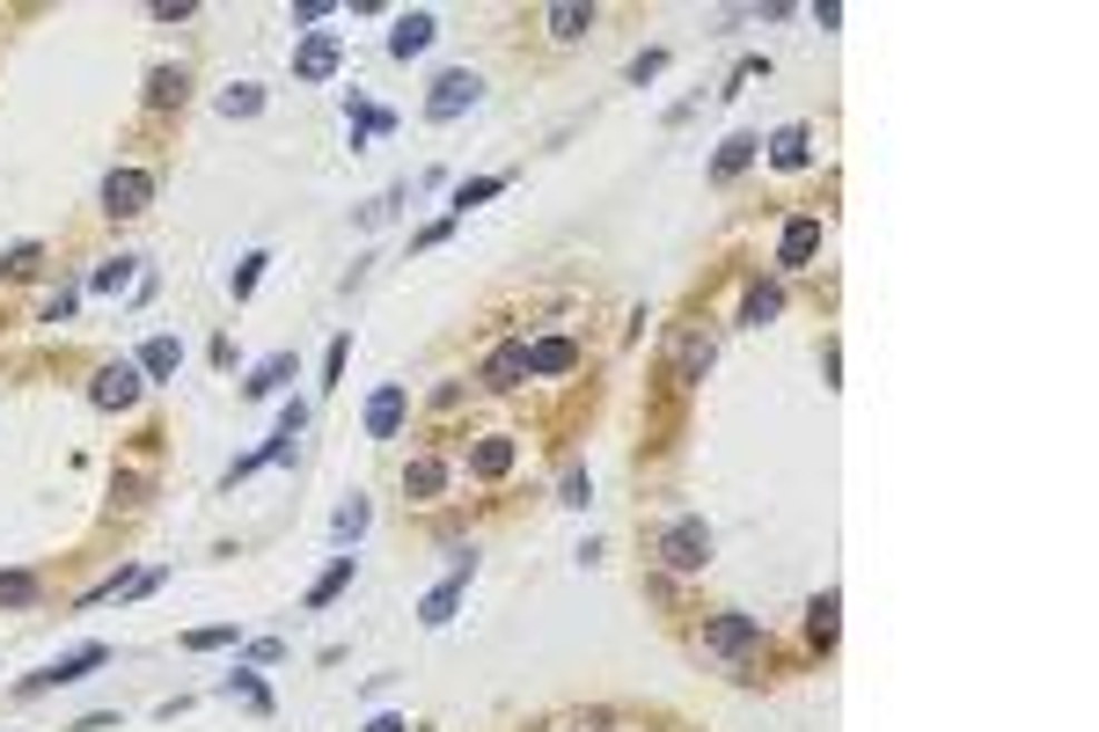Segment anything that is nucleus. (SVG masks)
Instances as JSON below:
<instances>
[{
  "mask_svg": "<svg viewBox=\"0 0 1099 732\" xmlns=\"http://www.w3.org/2000/svg\"><path fill=\"white\" fill-rule=\"evenodd\" d=\"M660 564H667V572H681V578L704 572V564H712V527H704V521H675L660 535Z\"/></svg>",
  "mask_w": 1099,
  "mask_h": 732,
  "instance_id": "f257e3e1",
  "label": "nucleus"
},
{
  "mask_svg": "<svg viewBox=\"0 0 1099 732\" xmlns=\"http://www.w3.org/2000/svg\"><path fill=\"white\" fill-rule=\"evenodd\" d=\"M477 96H484V81H477L470 67H448L433 81V96H425V118L448 125V118H462V110H477Z\"/></svg>",
  "mask_w": 1099,
  "mask_h": 732,
  "instance_id": "f03ea898",
  "label": "nucleus"
},
{
  "mask_svg": "<svg viewBox=\"0 0 1099 732\" xmlns=\"http://www.w3.org/2000/svg\"><path fill=\"white\" fill-rule=\"evenodd\" d=\"M301 425H308V410H301V403H286V410H279V425H272V439H264V447H249V454H235V469H227V484H235V476H257L264 462H279V454H286V447L301 439Z\"/></svg>",
  "mask_w": 1099,
  "mask_h": 732,
  "instance_id": "7ed1b4c3",
  "label": "nucleus"
},
{
  "mask_svg": "<svg viewBox=\"0 0 1099 732\" xmlns=\"http://www.w3.org/2000/svg\"><path fill=\"white\" fill-rule=\"evenodd\" d=\"M155 206V176L147 169H110L104 176V212L110 220H133V212H147Z\"/></svg>",
  "mask_w": 1099,
  "mask_h": 732,
  "instance_id": "20e7f679",
  "label": "nucleus"
},
{
  "mask_svg": "<svg viewBox=\"0 0 1099 732\" xmlns=\"http://www.w3.org/2000/svg\"><path fill=\"white\" fill-rule=\"evenodd\" d=\"M104 660H110V645H73L67 660H52L45 674H30V681H22V696H45V689H67V681H88V674H96Z\"/></svg>",
  "mask_w": 1099,
  "mask_h": 732,
  "instance_id": "39448f33",
  "label": "nucleus"
},
{
  "mask_svg": "<svg viewBox=\"0 0 1099 732\" xmlns=\"http://www.w3.org/2000/svg\"><path fill=\"white\" fill-rule=\"evenodd\" d=\"M140 366L133 359H110L104 374H96V382H88V403H96V410H133V403H140Z\"/></svg>",
  "mask_w": 1099,
  "mask_h": 732,
  "instance_id": "423d86ee",
  "label": "nucleus"
},
{
  "mask_svg": "<svg viewBox=\"0 0 1099 732\" xmlns=\"http://www.w3.org/2000/svg\"><path fill=\"white\" fill-rule=\"evenodd\" d=\"M448 557H454V578H448V586H433V593L419 601V623H425V630L454 623V601H462V586H470V572H477V550H448Z\"/></svg>",
  "mask_w": 1099,
  "mask_h": 732,
  "instance_id": "0eeeda50",
  "label": "nucleus"
},
{
  "mask_svg": "<svg viewBox=\"0 0 1099 732\" xmlns=\"http://www.w3.org/2000/svg\"><path fill=\"white\" fill-rule=\"evenodd\" d=\"M763 645V623L755 615H712L704 623V652H718V660H740V652Z\"/></svg>",
  "mask_w": 1099,
  "mask_h": 732,
  "instance_id": "6e6552de",
  "label": "nucleus"
},
{
  "mask_svg": "<svg viewBox=\"0 0 1099 732\" xmlns=\"http://www.w3.org/2000/svg\"><path fill=\"white\" fill-rule=\"evenodd\" d=\"M814 249H821V220H814V212H792L785 235H777V264H785V271H806Z\"/></svg>",
  "mask_w": 1099,
  "mask_h": 732,
  "instance_id": "1a4fd4ad",
  "label": "nucleus"
},
{
  "mask_svg": "<svg viewBox=\"0 0 1099 732\" xmlns=\"http://www.w3.org/2000/svg\"><path fill=\"white\" fill-rule=\"evenodd\" d=\"M337 67H345V44H337L331 30H315L308 44H301V52H294V73H301V81H331Z\"/></svg>",
  "mask_w": 1099,
  "mask_h": 732,
  "instance_id": "9d476101",
  "label": "nucleus"
},
{
  "mask_svg": "<svg viewBox=\"0 0 1099 732\" xmlns=\"http://www.w3.org/2000/svg\"><path fill=\"white\" fill-rule=\"evenodd\" d=\"M433 37H440L433 8H411V16H396V30H389V52H396V59H419Z\"/></svg>",
  "mask_w": 1099,
  "mask_h": 732,
  "instance_id": "9b49d317",
  "label": "nucleus"
},
{
  "mask_svg": "<svg viewBox=\"0 0 1099 732\" xmlns=\"http://www.w3.org/2000/svg\"><path fill=\"white\" fill-rule=\"evenodd\" d=\"M572 366H579L572 337H536V345H528V374H572Z\"/></svg>",
  "mask_w": 1099,
  "mask_h": 732,
  "instance_id": "f8f14e48",
  "label": "nucleus"
},
{
  "mask_svg": "<svg viewBox=\"0 0 1099 732\" xmlns=\"http://www.w3.org/2000/svg\"><path fill=\"white\" fill-rule=\"evenodd\" d=\"M470 469H477V476H484V484H499V476H507V469H513V439H507V433H491V439H477V447H470Z\"/></svg>",
  "mask_w": 1099,
  "mask_h": 732,
  "instance_id": "ddd939ff",
  "label": "nucleus"
},
{
  "mask_svg": "<svg viewBox=\"0 0 1099 732\" xmlns=\"http://www.w3.org/2000/svg\"><path fill=\"white\" fill-rule=\"evenodd\" d=\"M133 366H140L147 382H169L176 366H184V345H176V337H147V345H140V359H133Z\"/></svg>",
  "mask_w": 1099,
  "mask_h": 732,
  "instance_id": "4468645a",
  "label": "nucleus"
},
{
  "mask_svg": "<svg viewBox=\"0 0 1099 732\" xmlns=\"http://www.w3.org/2000/svg\"><path fill=\"white\" fill-rule=\"evenodd\" d=\"M396 425H403V388L389 382V388H374V403H366V433H374V439H389Z\"/></svg>",
  "mask_w": 1099,
  "mask_h": 732,
  "instance_id": "2eb2a0df",
  "label": "nucleus"
},
{
  "mask_svg": "<svg viewBox=\"0 0 1099 732\" xmlns=\"http://www.w3.org/2000/svg\"><path fill=\"white\" fill-rule=\"evenodd\" d=\"M769 161H777V169H806V161H814V140H806V125H785V132H769Z\"/></svg>",
  "mask_w": 1099,
  "mask_h": 732,
  "instance_id": "dca6fc26",
  "label": "nucleus"
},
{
  "mask_svg": "<svg viewBox=\"0 0 1099 732\" xmlns=\"http://www.w3.org/2000/svg\"><path fill=\"white\" fill-rule=\"evenodd\" d=\"M521 374H528V345H499L484 359V382L491 388H521Z\"/></svg>",
  "mask_w": 1099,
  "mask_h": 732,
  "instance_id": "f3484780",
  "label": "nucleus"
},
{
  "mask_svg": "<svg viewBox=\"0 0 1099 732\" xmlns=\"http://www.w3.org/2000/svg\"><path fill=\"white\" fill-rule=\"evenodd\" d=\"M403 491H411V498H440V491H448V462H433V454H419V462L403 469Z\"/></svg>",
  "mask_w": 1099,
  "mask_h": 732,
  "instance_id": "a211bd4d",
  "label": "nucleus"
},
{
  "mask_svg": "<svg viewBox=\"0 0 1099 732\" xmlns=\"http://www.w3.org/2000/svg\"><path fill=\"white\" fill-rule=\"evenodd\" d=\"M755 155H763V140H755V132H733V140L726 147H718V161H712V176H718V184H726V176H740V169H748V161Z\"/></svg>",
  "mask_w": 1099,
  "mask_h": 732,
  "instance_id": "6ab92c4d",
  "label": "nucleus"
},
{
  "mask_svg": "<svg viewBox=\"0 0 1099 732\" xmlns=\"http://www.w3.org/2000/svg\"><path fill=\"white\" fill-rule=\"evenodd\" d=\"M704 366H712V337L689 330V337H681V352H675V382H704Z\"/></svg>",
  "mask_w": 1099,
  "mask_h": 732,
  "instance_id": "aec40b11",
  "label": "nucleus"
},
{
  "mask_svg": "<svg viewBox=\"0 0 1099 732\" xmlns=\"http://www.w3.org/2000/svg\"><path fill=\"white\" fill-rule=\"evenodd\" d=\"M125 286H140V257H110L96 279H88V294H125Z\"/></svg>",
  "mask_w": 1099,
  "mask_h": 732,
  "instance_id": "412c9836",
  "label": "nucleus"
},
{
  "mask_svg": "<svg viewBox=\"0 0 1099 732\" xmlns=\"http://www.w3.org/2000/svg\"><path fill=\"white\" fill-rule=\"evenodd\" d=\"M286 374H294V352H272V359H264L257 374H249V382H243V396H272V388H279Z\"/></svg>",
  "mask_w": 1099,
  "mask_h": 732,
  "instance_id": "4be33fe9",
  "label": "nucleus"
},
{
  "mask_svg": "<svg viewBox=\"0 0 1099 732\" xmlns=\"http://www.w3.org/2000/svg\"><path fill=\"white\" fill-rule=\"evenodd\" d=\"M257 110H264V88H257V81L220 88V118H257Z\"/></svg>",
  "mask_w": 1099,
  "mask_h": 732,
  "instance_id": "5701e85b",
  "label": "nucleus"
},
{
  "mask_svg": "<svg viewBox=\"0 0 1099 732\" xmlns=\"http://www.w3.org/2000/svg\"><path fill=\"white\" fill-rule=\"evenodd\" d=\"M345 586H352V557H337L331 572H323V578H315V586H308V609H331V601H337V593H345Z\"/></svg>",
  "mask_w": 1099,
  "mask_h": 732,
  "instance_id": "b1692460",
  "label": "nucleus"
},
{
  "mask_svg": "<svg viewBox=\"0 0 1099 732\" xmlns=\"http://www.w3.org/2000/svg\"><path fill=\"white\" fill-rule=\"evenodd\" d=\"M587 30H593V8H579V0L550 8V37H587Z\"/></svg>",
  "mask_w": 1099,
  "mask_h": 732,
  "instance_id": "393cba45",
  "label": "nucleus"
},
{
  "mask_svg": "<svg viewBox=\"0 0 1099 732\" xmlns=\"http://www.w3.org/2000/svg\"><path fill=\"white\" fill-rule=\"evenodd\" d=\"M777 308H785V294H777V286H755V294L740 300V323H748V330H763V323H769Z\"/></svg>",
  "mask_w": 1099,
  "mask_h": 732,
  "instance_id": "a878e982",
  "label": "nucleus"
},
{
  "mask_svg": "<svg viewBox=\"0 0 1099 732\" xmlns=\"http://www.w3.org/2000/svg\"><path fill=\"white\" fill-rule=\"evenodd\" d=\"M147 103H155V110L184 103V73H176V67H155V73H147Z\"/></svg>",
  "mask_w": 1099,
  "mask_h": 732,
  "instance_id": "bb28decb",
  "label": "nucleus"
},
{
  "mask_svg": "<svg viewBox=\"0 0 1099 732\" xmlns=\"http://www.w3.org/2000/svg\"><path fill=\"white\" fill-rule=\"evenodd\" d=\"M220 689H227V696H243V703H249V711H272V689H264V681H257V674H227V681H220Z\"/></svg>",
  "mask_w": 1099,
  "mask_h": 732,
  "instance_id": "cd10ccee",
  "label": "nucleus"
},
{
  "mask_svg": "<svg viewBox=\"0 0 1099 732\" xmlns=\"http://www.w3.org/2000/svg\"><path fill=\"white\" fill-rule=\"evenodd\" d=\"M37 601V578L30 572H0V609H30Z\"/></svg>",
  "mask_w": 1099,
  "mask_h": 732,
  "instance_id": "c85d7f7f",
  "label": "nucleus"
},
{
  "mask_svg": "<svg viewBox=\"0 0 1099 732\" xmlns=\"http://www.w3.org/2000/svg\"><path fill=\"white\" fill-rule=\"evenodd\" d=\"M37 264H45V249H37V243H16L8 257H0V279H30Z\"/></svg>",
  "mask_w": 1099,
  "mask_h": 732,
  "instance_id": "c756f323",
  "label": "nucleus"
},
{
  "mask_svg": "<svg viewBox=\"0 0 1099 732\" xmlns=\"http://www.w3.org/2000/svg\"><path fill=\"white\" fill-rule=\"evenodd\" d=\"M235 645V623H206V630H184V652H220Z\"/></svg>",
  "mask_w": 1099,
  "mask_h": 732,
  "instance_id": "7c9ffc66",
  "label": "nucleus"
},
{
  "mask_svg": "<svg viewBox=\"0 0 1099 732\" xmlns=\"http://www.w3.org/2000/svg\"><path fill=\"white\" fill-rule=\"evenodd\" d=\"M264 264H272V257H264V249H249V257H243V264H235V279H227V286H235V300H249V294H257V279H264Z\"/></svg>",
  "mask_w": 1099,
  "mask_h": 732,
  "instance_id": "2f4dec72",
  "label": "nucleus"
},
{
  "mask_svg": "<svg viewBox=\"0 0 1099 732\" xmlns=\"http://www.w3.org/2000/svg\"><path fill=\"white\" fill-rule=\"evenodd\" d=\"M499 191H507V176H477V184H462V191H454V212L484 206V198H499Z\"/></svg>",
  "mask_w": 1099,
  "mask_h": 732,
  "instance_id": "473e14b6",
  "label": "nucleus"
},
{
  "mask_svg": "<svg viewBox=\"0 0 1099 732\" xmlns=\"http://www.w3.org/2000/svg\"><path fill=\"white\" fill-rule=\"evenodd\" d=\"M836 609H843V601H836V593H821V601H814V609H806V630H814V637H821V645H828V637H836Z\"/></svg>",
  "mask_w": 1099,
  "mask_h": 732,
  "instance_id": "72a5a7b5",
  "label": "nucleus"
},
{
  "mask_svg": "<svg viewBox=\"0 0 1099 732\" xmlns=\"http://www.w3.org/2000/svg\"><path fill=\"white\" fill-rule=\"evenodd\" d=\"M360 527H366V498H352V506H337L331 535H360Z\"/></svg>",
  "mask_w": 1099,
  "mask_h": 732,
  "instance_id": "f704fd0d",
  "label": "nucleus"
},
{
  "mask_svg": "<svg viewBox=\"0 0 1099 732\" xmlns=\"http://www.w3.org/2000/svg\"><path fill=\"white\" fill-rule=\"evenodd\" d=\"M345 359H352V337H337V345H331V352H323V388H331V382H337V374H345Z\"/></svg>",
  "mask_w": 1099,
  "mask_h": 732,
  "instance_id": "c9c22d12",
  "label": "nucleus"
},
{
  "mask_svg": "<svg viewBox=\"0 0 1099 732\" xmlns=\"http://www.w3.org/2000/svg\"><path fill=\"white\" fill-rule=\"evenodd\" d=\"M73 308H81V294H73V286H59V294L52 300H45V323H67V315Z\"/></svg>",
  "mask_w": 1099,
  "mask_h": 732,
  "instance_id": "e433bc0d",
  "label": "nucleus"
},
{
  "mask_svg": "<svg viewBox=\"0 0 1099 732\" xmlns=\"http://www.w3.org/2000/svg\"><path fill=\"white\" fill-rule=\"evenodd\" d=\"M389 125H396V118H389V110H360V125H352V147H360L366 132H389Z\"/></svg>",
  "mask_w": 1099,
  "mask_h": 732,
  "instance_id": "4c0bfd02",
  "label": "nucleus"
},
{
  "mask_svg": "<svg viewBox=\"0 0 1099 732\" xmlns=\"http://www.w3.org/2000/svg\"><path fill=\"white\" fill-rule=\"evenodd\" d=\"M660 67H667V52H638V59H630V81H652Z\"/></svg>",
  "mask_w": 1099,
  "mask_h": 732,
  "instance_id": "58836bf2",
  "label": "nucleus"
},
{
  "mask_svg": "<svg viewBox=\"0 0 1099 732\" xmlns=\"http://www.w3.org/2000/svg\"><path fill=\"white\" fill-rule=\"evenodd\" d=\"M572 732H609V711H587V718H572Z\"/></svg>",
  "mask_w": 1099,
  "mask_h": 732,
  "instance_id": "ea45409f",
  "label": "nucleus"
},
{
  "mask_svg": "<svg viewBox=\"0 0 1099 732\" xmlns=\"http://www.w3.org/2000/svg\"><path fill=\"white\" fill-rule=\"evenodd\" d=\"M366 732H411V725H403V718H374V725H366Z\"/></svg>",
  "mask_w": 1099,
  "mask_h": 732,
  "instance_id": "a19ab883",
  "label": "nucleus"
}]
</instances>
